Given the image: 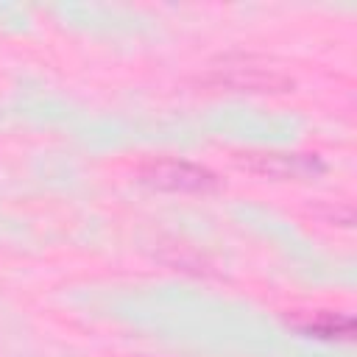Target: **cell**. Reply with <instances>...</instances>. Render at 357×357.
<instances>
[{
    "mask_svg": "<svg viewBox=\"0 0 357 357\" xmlns=\"http://www.w3.org/2000/svg\"><path fill=\"white\" fill-rule=\"evenodd\" d=\"M290 324L301 335L318 337V340H351L354 337V318L349 312L315 310V312H304V315L293 318Z\"/></svg>",
    "mask_w": 357,
    "mask_h": 357,
    "instance_id": "7a4b0ae2",
    "label": "cell"
},
{
    "mask_svg": "<svg viewBox=\"0 0 357 357\" xmlns=\"http://www.w3.org/2000/svg\"><path fill=\"white\" fill-rule=\"evenodd\" d=\"M248 170L265 173V176H279V178H290V176H307L321 170L318 162H310L304 156H284V153H262V156H251L248 159Z\"/></svg>",
    "mask_w": 357,
    "mask_h": 357,
    "instance_id": "3957f363",
    "label": "cell"
},
{
    "mask_svg": "<svg viewBox=\"0 0 357 357\" xmlns=\"http://www.w3.org/2000/svg\"><path fill=\"white\" fill-rule=\"evenodd\" d=\"M142 181L165 192H209L218 190V176L184 159H162L142 167Z\"/></svg>",
    "mask_w": 357,
    "mask_h": 357,
    "instance_id": "6da1fadb",
    "label": "cell"
}]
</instances>
